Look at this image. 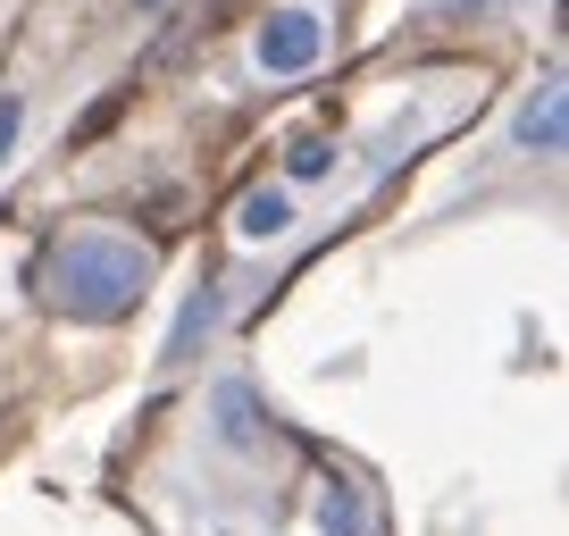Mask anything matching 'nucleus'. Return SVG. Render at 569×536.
<instances>
[{
  "mask_svg": "<svg viewBox=\"0 0 569 536\" xmlns=\"http://www.w3.org/2000/svg\"><path fill=\"white\" fill-rule=\"evenodd\" d=\"M251 51H260V76H310V68H319V51H327V26L310 18V9H277Z\"/></svg>",
  "mask_w": 569,
  "mask_h": 536,
  "instance_id": "nucleus-2",
  "label": "nucleus"
},
{
  "mask_svg": "<svg viewBox=\"0 0 569 536\" xmlns=\"http://www.w3.org/2000/svg\"><path fill=\"white\" fill-rule=\"evenodd\" d=\"M234 227H243L251 244L284 235V227H293V193H284V185H251V193H243V210H234Z\"/></svg>",
  "mask_w": 569,
  "mask_h": 536,
  "instance_id": "nucleus-5",
  "label": "nucleus"
},
{
  "mask_svg": "<svg viewBox=\"0 0 569 536\" xmlns=\"http://www.w3.org/2000/svg\"><path fill=\"white\" fill-rule=\"evenodd\" d=\"M319 536H369V503H360L352 478H327L319 486Z\"/></svg>",
  "mask_w": 569,
  "mask_h": 536,
  "instance_id": "nucleus-6",
  "label": "nucleus"
},
{
  "mask_svg": "<svg viewBox=\"0 0 569 536\" xmlns=\"http://www.w3.org/2000/svg\"><path fill=\"white\" fill-rule=\"evenodd\" d=\"M561 126H569V85H561V76H545V85L519 101L511 143H519V151H536V160H561Z\"/></svg>",
  "mask_w": 569,
  "mask_h": 536,
  "instance_id": "nucleus-3",
  "label": "nucleus"
},
{
  "mask_svg": "<svg viewBox=\"0 0 569 536\" xmlns=\"http://www.w3.org/2000/svg\"><path fill=\"white\" fill-rule=\"evenodd\" d=\"M134 9H168V0H134Z\"/></svg>",
  "mask_w": 569,
  "mask_h": 536,
  "instance_id": "nucleus-11",
  "label": "nucleus"
},
{
  "mask_svg": "<svg viewBox=\"0 0 569 536\" xmlns=\"http://www.w3.org/2000/svg\"><path fill=\"white\" fill-rule=\"evenodd\" d=\"M34 294L84 327H109L151 294V251L126 244V235H59L34 260Z\"/></svg>",
  "mask_w": 569,
  "mask_h": 536,
  "instance_id": "nucleus-1",
  "label": "nucleus"
},
{
  "mask_svg": "<svg viewBox=\"0 0 569 536\" xmlns=\"http://www.w3.org/2000/svg\"><path fill=\"white\" fill-rule=\"evenodd\" d=\"M210 403H218V436H227V445H260V419H251V386L243 377H227Z\"/></svg>",
  "mask_w": 569,
  "mask_h": 536,
  "instance_id": "nucleus-7",
  "label": "nucleus"
},
{
  "mask_svg": "<svg viewBox=\"0 0 569 536\" xmlns=\"http://www.w3.org/2000/svg\"><path fill=\"white\" fill-rule=\"evenodd\" d=\"M18 126H26V101H18V92H0V168L18 160Z\"/></svg>",
  "mask_w": 569,
  "mask_h": 536,
  "instance_id": "nucleus-9",
  "label": "nucleus"
},
{
  "mask_svg": "<svg viewBox=\"0 0 569 536\" xmlns=\"http://www.w3.org/2000/svg\"><path fill=\"white\" fill-rule=\"evenodd\" d=\"M436 18H495V9H519V0H427Z\"/></svg>",
  "mask_w": 569,
  "mask_h": 536,
  "instance_id": "nucleus-10",
  "label": "nucleus"
},
{
  "mask_svg": "<svg viewBox=\"0 0 569 536\" xmlns=\"http://www.w3.org/2000/svg\"><path fill=\"white\" fill-rule=\"evenodd\" d=\"M218 310H227V294H218L210 277H201V286L184 294V310H177V327H168V344H160V369H184V360L201 353V336L218 327Z\"/></svg>",
  "mask_w": 569,
  "mask_h": 536,
  "instance_id": "nucleus-4",
  "label": "nucleus"
},
{
  "mask_svg": "<svg viewBox=\"0 0 569 536\" xmlns=\"http://www.w3.org/2000/svg\"><path fill=\"white\" fill-rule=\"evenodd\" d=\"M327 168H336V143H319V135H293V151H284V177L310 185V177H327Z\"/></svg>",
  "mask_w": 569,
  "mask_h": 536,
  "instance_id": "nucleus-8",
  "label": "nucleus"
}]
</instances>
